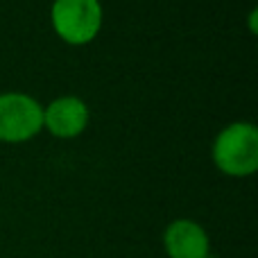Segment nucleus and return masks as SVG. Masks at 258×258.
I'll return each mask as SVG.
<instances>
[{"mask_svg":"<svg viewBox=\"0 0 258 258\" xmlns=\"http://www.w3.org/2000/svg\"><path fill=\"white\" fill-rule=\"evenodd\" d=\"M43 129V109L25 93L0 95V141L25 143Z\"/></svg>","mask_w":258,"mask_h":258,"instance_id":"3","label":"nucleus"},{"mask_svg":"<svg viewBox=\"0 0 258 258\" xmlns=\"http://www.w3.org/2000/svg\"><path fill=\"white\" fill-rule=\"evenodd\" d=\"M52 27L71 45H86L102 27L100 0H54L50 9Z\"/></svg>","mask_w":258,"mask_h":258,"instance_id":"2","label":"nucleus"},{"mask_svg":"<svg viewBox=\"0 0 258 258\" xmlns=\"http://www.w3.org/2000/svg\"><path fill=\"white\" fill-rule=\"evenodd\" d=\"M89 125V107L84 100L66 95L43 109V127L57 138H75Z\"/></svg>","mask_w":258,"mask_h":258,"instance_id":"4","label":"nucleus"},{"mask_svg":"<svg viewBox=\"0 0 258 258\" xmlns=\"http://www.w3.org/2000/svg\"><path fill=\"white\" fill-rule=\"evenodd\" d=\"M163 247L170 258H209L211 242L204 227L192 220H174L163 233Z\"/></svg>","mask_w":258,"mask_h":258,"instance_id":"5","label":"nucleus"},{"mask_svg":"<svg viewBox=\"0 0 258 258\" xmlns=\"http://www.w3.org/2000/svg\"><path fill=\"white\" fill-rule=\"evenodd\" d=\"M213 163L229 177H249L258 170V129L251 122H233L213 143Z\"/></svg>","mask_w":258,"mask_h":258,"instance_id":"1","label":"nucleus"}]
</instances>
